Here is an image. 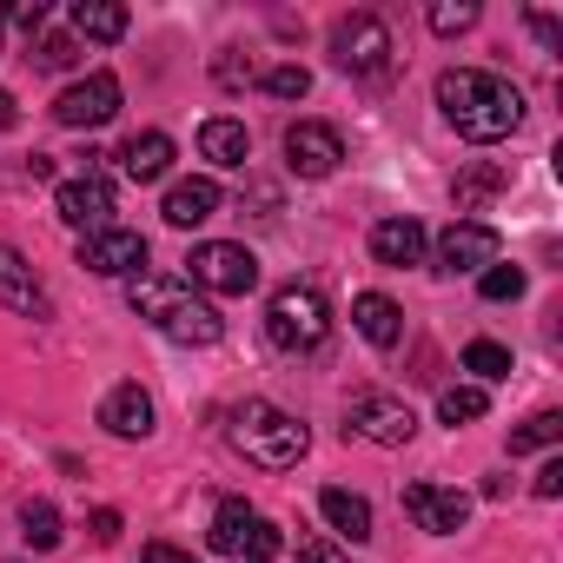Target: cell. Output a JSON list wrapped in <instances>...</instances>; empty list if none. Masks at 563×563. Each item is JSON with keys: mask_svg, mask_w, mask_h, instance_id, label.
<instances>
[{"mask_svg": "<svg viewBox=\"0 0 563 563\" xmlns=\"http://www.w3.org/2000/svg\"><path fill=\"white\" fill-rule=\"evenodd\" d=\"M464 372H477L484 385H497V378H510V352L497 339H471L464 345Z\"/></svg>", "mask_w": 563, "mask_h": 563, "instance_id": "26", "label": "cell"}, {"mask_svg": "<svg viewBox=\"0 0 563 563\" xmlns=\"http://www.w3.org/2000/svg\"><path fill=\"white\" fill-rule=\"evenodd\" d=\"M497 186H504V173H497V166H471V173L457 179V212H477Z\"/></svg>", "mask_w": 563, "mask_h": 563, "instance_id": "30", "label": "cell"}, {"mask_svg": "<svg viewBox=\"0 0 563 563\" xmlns=\"http://www.w3.org/2000/svg\"><path fill=\"white\" fill-rule=\"evenodd\" d=\"M93 537L113 543V537H120V510H93Z\"/></svg>", "mask_w": 563, "mask_h": 563, "instance_id": "37", "label": "cell"}, {"mask_svg": "<svg viewBox=\"0 0 563 563\" xmlns=\"http://www.w3.org/2000/svg\"><path fill=\"white\" fill-rule=\"evenodd\" d=\"M339 159H345L339 126H325V120H299V126H286V166H292L299 179H325V173H339Z\"/></svg>", "mask_w": 563, "mask_h": 563, "instance_id": "10", "label": "cell"}, {"mask_svg": "<svg viewBox=\"0 0 563 563\" xmlns=\"http://www.w3.org/2000/svg\"><path fill=\"white\" fill-rule=\"evenodd\" d=\"M497 252H504L497 225H484V219H457V225L438 239V272H484V265H497Z\"/></svg>", "mask_w": 563, "mask_h": 563, "instance_id": "14", "label": "cell"}, {"mask_svg": "<svg viewBox=\"0 0 563 563\" xmlns=\"http://www.w3.org/2000/svg\"><path fill=\"white\" fill-rule=\"evenodd\" d=\"M166 225H179V232H192V225H206L212 212H219V179H179V186H166Z\"/></svg>", "mask_w": 563, "mask_h": 563, "instance_id": "16", "label": "cell"}, {"mask_svg": "<svg viewBox=\"0 0 563 563\" xmlns=\"http://www.w3.org/2000/svg\"><path fill=\"white\" fill-rule=\"evenodd\" d=\"M41 74H60V67H74L80 60V41L74 34H34V54H27Z\"/></svg>", "mask_w": 563, "mask_h": 563, "instance_id": "29", "label": "cell"}, {"mask_svg": "<svg viewBox=\"0 0 563 563\" xmlns=\"http://www.w3.org/2000/svg\"><path fill=\"white\" fill-rule=\"evenodd\" d=\"M265 339L278 352H319L332 339V306L312 278H292V286H278L265 299Z\"/></svg>", "mask_w": 563, "mask_h": 563, "instance_id": "4", "label": "cell"}, {"mask_svg": "<svg viewBox=\"0 0 563 563\" xmlns=\"http://www.w3.org/2000/svg\"><path fill=\"white\" fill-rule=\"evenodd\" d=\"M556 490H563V464L550 457V464H543V477H537V497H556Z\"/></svg>", "mask_w": 563, "mask_h": 563, "instance_id": "36", "label": "cell"}, {"mask_svg": "<svg viewBox=\"0 0 563 563\" xmlns=\"http://www.w3.org/2000/svg\"><path fill=\"white\" fill-rule=\"evenodd\" d=\"M80 265L100 272V278H133V272L146 265V239L126 232V225H107V232L80 239Z\"/></svg>", "mask_w": 563, "mask_h": 563, "instance_id": "15", "label": "cell"}, {"mask_svg": "<svg viewBox=\"0 0 563 563\" xmlns=\"http://www.w3.org/2000/svg\"><path fill=\"white\" fill-rule=\"evenodd\" d=\"M54 212L74 225V232H107L113 225V186L100 179V173H80V179H60L54 186Z\"/></svg>", "mask_w": 563, "mask_h": 563, "instance_id": "9", "label": "cell"}, {"mask_svg": "<svg viewBox=\"0 0 563 563\" xmlns=\"http://www.w3.org/2000/svg\"><path fill=\"white\" fill-rule=\"evenodd\" d=\"M21 537H27L34 550H54V543H60V510H54L47 497L21 504Z\"/></svg>", "mask_w": 563, "mask_h": 563, "instance_id": "25", "label": "cell"}, {"mask_svg": "<svg viewBox=\"0 0 563 563\" xmlns=\"http://www.w3.org/2000/svg\"><path fill=\"white\" fill-rule=\"evenodd\" d=\"M140 563H199L192 550H179V543H146L140 550Z\"/></svg>", "mask_w": 563, "mask_h": 563, "instance_id": "33", "label": "cell"}, {"mask_svg": "<svg viewBox=\"0 0 563 563\" xmlns=\"http://www.w3.org/2000/svg\"><path fill=\"white\" fill-rule=\"evenodd\" d=\"M100 424L113 431V438H153V398L140 391V385H113L107 391V405H100Z\"/></svg>", "mask_w": 563, "mask_h": 563, "instance_id": "18", "label": "cell"}, {"mask_svg": "<svg viewBox=\"0 0 563 563\" xmlns=\"http://www.w3.org/2000/svg\"><path fill=\"white\" fill-rule=\"evenodd\" d=\"M484 411H490L484 385H451V391L438 398V418H444V424H471V418H484Z\"/></svg>", "mask_w": 563, "mask_h": 563, "instance_id": "27", "label": "cell"}, {"mask_svg": "<svg viewBox=\"0 0 563 563\" xmlns=\"http://www.w3.org/2000/svg\"><path fill=\"white\" fill-rule=\"evenodd\" d=\"M126 8L120 0H74V41H120L126 34Z\"/></svg>", "mask_w": 563, "mask_h": 563, "instance_id": "23", "label": "cell"}, {"mask_svg": "<svg viewBox=\"0 0 563 563\" xmlns=\"http://www.w3.org/2000/svg\"><path fill=\"white\" fill-rule=\"evenodd\" d=\"M206 543H212L219 556H232V563H272L278 550H286L278 523H272L265 510H252L245 497H225V504L212 510V530H206Z\"/></svg>", "mask_w": 563, "mask_h": 563, "instance_id": "5", "label": "cell"}, {"mask_svg": "<svg viewBox=\"0 0 563 563\" xmlns=\"http://www.w3.org/2000/svg\"><path fill=\"white\" fill-rule=\"evenodd\" d=\"M405 510H411V523L431 530V537H457V530L471 523V497L451 490V484H405Z\"/></svg>", "mask_w": 563, "mask_h": 563, "instance_id": "11", "label": "cell"}, {"mask_svg": "<svg viewBox=\"0 0 563 563\" xmlns=\"http://www.w3.org/2000/svg\"><path fill=\"white\" fill-rule=\"evenodd\" d=\"M14 120H21V107H14V93H8V87H0V126H14Z\"/></svg>", "mask_w": 563, "mask_h": 563, "instance_id": "38", "label": "cell"}, {"mask_svg": "<svg viewBox=\"0 0 563 563\" xmlns=\"http://www.w3.org/2000/svg\"><path fill=\"white\" fill-rule=\"evenodd\" d=\"M0 306L21 312V319H54V299H47L41 272L27 265L21 245H0Z\"/></svg>", "mask_w": 563, "mask_h": 563, "instance_id": "12", "label": "cell"}, {"mask_svg": "<svg viewBox=\"0 0 563 563\" xmlns=\"http://www.w3.org/2000/svg\"><path fill=\"white\" fill-rule=\"evenodd\" d=\"M192 292H212V299H245L252 286H258V258L245 252V245H232V239H206V245H192Z\"/></svg>", "mask_w": 563, "mask_h": 563, "instance_id": "6", "label": "cell"}, {"mask_svg": "<svg viewBox=\"0 0 563 563\" xmlns=\"http://www.w3.org/2000/svg\"><path fill=\"white\" fill-rule=\"evenodd\" d=\"M265 93H278V100H306V93H312V74H306V67H272V74H265Z\"/></svg>", "mask_w": 563, "mask_h": 563, "instance_id": "32", "label": "cell"}, {"mask_svg": "<svg viewBox=\"0 0 563 563\" xmlns=\"http://www.w3.org/2000/svg\"><path fill=\"white\" fill-rule=\"evenodd\" d=\"M199 153H206L212 166H245V159H252V133H245L239 120H225V113H219V120H206V126H199Z\"/></svg>", "mask_w": 563, "mask_h": 563, "instance_id": "22", "label": "cell"}, {"mask_svg": "<svg viewBox=\"0 0 563 563\" xmlns=\"http://www.w3.org/2000/svg\"><path fill=\"white\" fill-rule=\"evenodd\" d=\"M563 438V411H537V418H523L517 431H510V457H523V451H550Z\"/></svg>", "mask_w": 563, "mask_h": 563, "instance_id": "24", "label": "cell"}, {"mask_svg": "<svg viewBox=\"0 0 563 563\" xmlns=\"http://www.w3.org/2000/svg\"><path fill=\"white\" fill-rule=\"evenodd\" d=\"M332 60H339V74H352V80H378V74L391 67V27H385L378 14H345V21L332 27Z\"/></svg>", "mask_w": 563, "mask_h": 563, "instance_id": "7", "label": "cell"}, {"mask_svg": "<svg viewBox=\"0 0 563 563\" xmlns=\"http://www.w3.org/2000/svg\"><path fill=\"white\" fill-rule=\"evenodd\" d=\"M372 258L378 265H418L424 258V225L418 219H378L372 225Z\"/></svg>", "mask_w": 563, "mask_h": 563, "instance_id": "20", "label": "cell"}, {"mask_svg": "<svg viewBox=\"0 0 563 563\" xmlns=\"http://www.w3.org/2000/svg\"><path fill=\"white\" fill-rule=\"evenodd\" d=\"M225 438H232V451H239L245 464H258V471H292V464L306 457V444H312V431H306L292 411H278V405H265V398H245V405L232 411Z\"/></svg>", "mask_w": 563, "mask_h": 563, "instance_id": "3", "label": "cell"}, {"mask_svg": "<svg viewBox=\"0 0 563 563\" xmlns=\"http://www.w3.org/2000/svg\"><path fill=\"white\" fill-rule=\"evenodd\" d=\"M438 107H444V120H451L464 140H477V146L510 140V133L523 126V93H517L504 74H484V67H451V74H438Z\"/></svg>", "mask_w": 563, "mask_h": 563, "instance_id": "1", "label": "cell"}, {"mask_svg": "<svg viewBox=\"0 0 563 563\" xmlns=\"http://www.w3.org/2000/svg\"><path fill=\"white\" fill-rule=\"evenodd\" d=\"M126 306H133L159 339H173V345H219V332H225V319L212 312L206 292L179 286V278H159V272H133V278H126Z\"/></svg>", "mask_w": 563, "mask_h": 563, "instance_id": "2", "label": "cell"}, {"mask_svg": "<svg viewBox=\"0 0 563 563\" xmlns=\"http://www.w3.org/2000/svg\"><path fill=\"white\" fill-rule=\"evenodd\" d=\"M523 286H530V278H523V265H484V272H477V292H484L490 306H504V299H523Z\"/></svg>", "mask_w": 563, "mask_h": 563, "instance_id": "28", "label": "cell"}, {"mask_svg": "<svg viewBox=\"0 0 563 563\" xmlns=\"http://www.w3.org/2000/svg\"><path fill=\"white\" fill-rule=\"evenodd\" d=\"M319 510H325V523H332L339 537H352V543H365V537H372V504H365L358 490L332 484V490H319Z\"/></svg>", "mask_w": 563, "mask_h": 563, "instance_id": "21", "label": "cell"}, {"mask_svg": "<svg viewBox=\"0 0 563 563\" xmlns=\"http://www.w3.org/2000/svg\"><path fill=\"white\" fill-rule=\"evenodd\" d=\"M424 21H431V34H464V27H477V8H471V0H457V8H451V0H438Z\"/></svg>", "mask_w": 563, "mask_h": 563, "instance_id": "31", "label": "cell"}, {"mask_svg": "<svg viewBox=\"0 0 563 563\" xmlns=\"http://www.w3.org/2000/svg\"><path fill=\"white\" fill-rule=\"evenodd\" d=\"M113 113H120V80L113 74H87V80H74L54 100V120L60 126H107Z\"/></svg>", "mask_w": 563, "mask_h": 563, "instance_id": "13", "label": "cell"}, {"mask_svg": "<svg viewBox=\"0 0 563 563\" xmlns=\"http://www.w3.org/2000/svg\"><path fill=\"white\" fill-rule=\"evenodd\" d=\"M120 173H126L133 186L166 179V173H173V140H166V133H153V126H146V133H133V140L120 146Z\"/></svg>", "mask_w": 563, "mask_h": 563, "instance_id": "19", "label": "cell"}, {"mask_svg": "<svg viewBox=\"0 0 563 563\" xmlns=\"http://www.w3.org/2000/svg\"><path fill=\"white\" fill-rule=\"evenodd\" d=\"M345 438H365V444L398 451V444H411V438H418V418H411V405H405V398H391V391H358V398H352V411H345Z\"/></svg>", "mask_w": 563, "mask_h": 563, "instance_id": "8", "label": "cell"}, {"mask_svg": "<svg viewBox=\"0 0 563 563\" xmlns=\"http://www.w3.org/2000/svg\"><path fill=\"white\" fill-rule=\"evenodd\" d=\"M299 563H345L339 543H299Z\"/></svg>", "mask_w": 563, "mask_h": 563, "instance_id": "35", "label": "cell"}, {"mask_svg": "<svg viewBox=\"0 0 563 563\" xmlns=\"http://www.w3.org/2000/svg\"><path fill=\"white\" fill-rule=\"evenodd\" d=\"M352 325H358V339L378 345V352H391V345L405 339V312H398V299H385V292H358V299H352Z\"/></svg>", "mask_w": 563, "mask_h": 563, "instance_id": "17", "label": "cell"}, {"mask_svg": "<svg viewBox=\"0 0 563 563\" xmlns=\"http://www.w3.org/2000/svg\"><path fill=\"white\" fill-rule=\"evenodd\" d=\"M8 14H14L27 34H41V27H47V8H41V0H21V8H8Z\"/></svg>", "mask_w": 563, "mask_h": 563, "instance_id": "34", "label": "cell"}]
</instances>
